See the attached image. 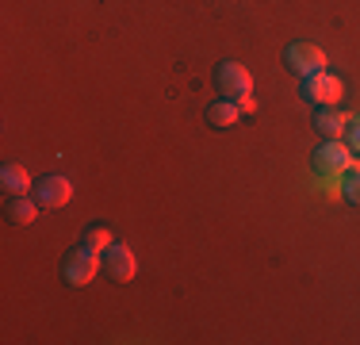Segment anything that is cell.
<instances>
[{
    "label": "cell",
    "instance_id": "1",
    "mask_svg": "<svg viewBox=\"0 0 360 345\" xmlns=\"http://www.w3.org/2000/svg\"><path fill=\"white\" fill-rule=\"evenodd\" d=\"M353 165H360V161L349 150V142H341V138H326L314 150V172H319V180H341Z\"/></svg>",
    "mask_w": 360,
    "mask_h": 345
},
{
    "label": "cell",
    "instance_id": "2",
    "mask_svg": "<svg viewBox=\"0 0 360 345\" xmlns=\"http://www.w3.org/2000/svg\"><path fill=\"white\" fill-rule=\"evenodd\" d=\"M299 96L307 104H314V108H330V104H338L345 96V81L333 77L330 69H319L311 77H299Z\"/></svg>",
    "mask_w": 360,
    "mask_h": 345
},
{
    "label": "cell",
    "instance_id": "3",
    "mask_svg": "<svg viewBox=\"0 0 360 345\" xmlns=\"http://www.w3.org/2000/svg\"><path fill=\"white\" fill-rule=\"evenodd\" d=\"M100 269H104V253H96V249H89V246L77 242V249L65 257V265H62V280L70 284V288H84Z\"/></svg>",
    "mask_w": 360,
    "mask_h": 345
},
{
    "label": "cell",
    "instance_id": "4",
    "mask_svg": "<svg viewBox=\"0 0 360 345\" xmlns=\"http://www.w3.org/2000/svg\"><path fill=\"white\" fill-rule=\"evenodd\" d=\"M215 89L226 100H242L253 92V73L242 62H219L215 65Z\"/></svg>",
    "mask_w": 360,
    "mask_h": 345
},
{
    "label": "cell",
    "instance_id": "5",
    "mask_svg": "<svg viewBox=\"0 0 360 345\" xmlns=\"http://www.w3.org/2000/svg\"><path fill=\"white\" fill-rule=\"evenodd\" d=\"M284 65L295 77H311V73H319V69H326V54L314 42H291L284 50Z\"/></svg>",
    "mask_w": 360,
    "mask_h": 345
},
{
    "label": "cell",
    "instance_id": "6",
    "mask_svg": "<svg viewBox=\"0 0 360 345\" xmlns=\"http://www.w3.org/2000/svg\"><path fill=\"white\" fill-rule=\"evenodd\" d=\"M104 272L111 276V280H119V284L134 280L139 261H134V253H131V246H127V242H111V246L104 249Z\"/></svg>",
    "mask_w": 360,
    "mask_h": 345
},
{
    "label": "cell",
    "instance_id": "7",
    "mask_svg": "<svg viewBox=\"0 0 360 345\" xmlns=\"http://www.w3.org/2000/svg\"><path fill=\"white\" fill-rule=\"evenodd\" d=\"M31 196L39 200V207H65V203L73 200V184H70V177H58V172H50V177L35 180Z\"/></svg>",
    "mask_w": 360,
    "mask_h": 345
},
{
    "label": "cell",
    "instance_id": "8",
    "mask_svg": "<svg viewBox=\"0 0 360 345\" xmlns=\"http://www.w3.org/2000/svg\"><path fill=\"white\" fill-rule=\"evenodd\" d=\"M203 119H207L215 131H230V127H238L242 123V108H238V100H215V104H207V111H203Z\"/></svg>",
    "mask_w": 360,
    "mask_h": 345
},
{
    "label": "cell",
    "instance_id": "9",
    "mask_svg": "<svg viewBox=\"0 0 360 345\" xmlns=\"http://www.w3.org/2000/svg\"><path fill=\"white\" fill-rule=\"evenodd\" d=\"M349 127V115L345 111H338V104H330V108H314V131L326 134V138H341Z\"/></svg>",
    "mask_w": 360,
    "mask_h": 345
},
{
    "label": "cell",
    "instance_id": "10",
    "mask_svg": "<svg viewBox=\"0 0 360 345\" xmlns=\"http://www.w3.org/2000/svg\"><path fill=\"white\" fill-rule=\"evenodd\" d=\"M39 211H42L39 200H35V196H27V192H23V196H12V200H8V219H12L15 227H27V222H35Z\"/></svg>",
    "mask_w": 360,
    "mask_h": 345
},
{
    "label": "cell",
    "instance_id": "11",
    "mask_svg": "<svg viewBox=\"0 0 360 345\" xmlns=\"http://www.w3.org/2000/svg\"><path fill=\"white\" fill-rule=\"evenodd\" d=\"M0 184H4V192L23 196V192H31V188H35V180H31V172L23 169V165H12V161H8V165L0 169Z\"/></svg>",
    "mask_w": 360,
    "mask_h": 345
},
{
    "label": "cell",
    "instance_id": "12",
    "mask_svg": "<svg viewBox=\"0 0 360 345\" xmlns=\"http://www.w3.org/2000/svg\"><path fill=\"white\" fill-rule=\"evenodd\" d=\"M111 242H115V238H111V230H108V227H89V230L81 234V246L96 249V253H104Z\"/></svg>",
    "mask_w": 360,
    "mask_h": 345
},
{
    "label": "cell",
    "instance_id": "13",
    "mask_svg": "<svg viewBox=\"0 0 360 345\" xmlns=\"http://www.w3.org/2000/svg\"><path fill=\"white\" fill-rule=\"evenodd\" d=\"M341 196H345L353 207H360V165H353L345 177H341Z\"/></svg>",
    "mask_w": 360,
    "mask_h": 345
},
{
    "label": "cell",
    "instance_id": "14",
    "mask_svg": "<svg viewBox=\"0 0 360 345\" xmlns=\"http://www.w3.org/2000/svg\"><path fill=\"white\" fill-rule=\"evenodd\" d=\"M345 142L349 150L360 153V115H349V127H345Z\"/></svg>",
    "mask_w": 360,
    "mask_h": 345
},
{
    "label": "cell",
    "instance_id": "15",
    "mask_svg": "<svg viewBox=\"0 0 360 345\" xmlns=\"http://www.w3.org/2000/svg\"><path fill=\"white\" fill-rule=\"evenodd\" d=\"M238 108H242V115H253V111H257V100H253V92H250V96H242V100H238Z\"/></svg>",
    "mask_w": 360,
    "mask_h": 345
}]
</instances>
